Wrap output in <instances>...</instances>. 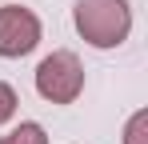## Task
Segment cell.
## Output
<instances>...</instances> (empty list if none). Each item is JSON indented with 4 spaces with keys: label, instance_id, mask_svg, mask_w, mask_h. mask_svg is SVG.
Instances as JSON below:
<instances>
[{
    "label": "cell",
    "instance_id": "277c9868",
    "mask_svg": "<svg viewBox=\"0 0 148 144\" xmlns=\"http://www.w3.org/2000/svg\"><path fill=\"white\" fill-rule=\"evenodd\" d=\"M0 144H48V136H44V128L36 120H24L20 128H12L8 136H0Z\"/></svg>",
    "mask_w": 148,
    "mask_h": 144
},
{
    "label": "cell",
    "instance_id": "3957f363",
    "mask_svg": "<svg viewBox=\"0 0 148 144\" xmlns=\"http://www.w3.org/2000/svg\"><path fill=\"white\" fill-rule=\"evenodd\" d=\"M36 44H40L36 12H28L20 4H4L0 8V56L16 60V56H28Z\"/></svg>",
    "mask_w": 148,
    "mask_h": 144
},
{
    "label": "cell",
    "instance_id": "6da1fadb",
    "mask_svg": "<svg viewBox=\"0 0 148 144\" xmlns=\"http://www.w3.org/2000/svg\"><path fill=\"white\" fill-rule=\"evenodd\" d=\"M72 20L92 48H116L132 32V8L128 0H76Z\"/></svg>",
    "mask_w": 148,
    "mask_h": 144
},
{
    "label": "cell",
    "instance_id": "8992f818",
    "mask_svg": "<svg viewBox=\"0 0 148 144\" xmlns=\"http://www.w3.org/2000/svg\"><path fill=\"white\" fill-rule=\"evenodd\" d=\"M16 104H20V100H16V92H12V88H8V84L0 80V124H4V120H12Z\"/></svg>",
    "mask_w": 148,
    "mask_h": 144
},
{
    "label": "cell",
    "instance_id": "7a4b0ae2",
    "mask_svg": "<svg viewBox=\"0 0 148 144\" xmlns=\"http://www.w3.org/2000/svg\"><path fill=\"white\" fill-rule=\"evenodd\" d=\"M84 88V64L76 60V52H52L36 68V92L52 104H72Z\"/></svg>",
    "mask_w": 148,
    "mask_h": 144
},
{
    "label": "cell",
    "instance_id": "5b68a950",
    "mask_svg": "<svg viewBox=\"0 0 148 144\" xmlns=\"http://www.w3.org/2000/svg\"><path fill=\"white\" fill-rule=\"evenodd\" d=\"M124 144H148V112H132L128 128H124Z\"/></svg>",
    "mask_w": 148,
    "mask_h": 144
}]
</instances>
